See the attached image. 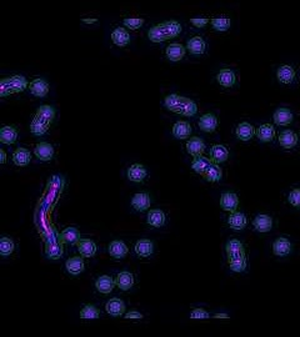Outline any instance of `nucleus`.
Listing matches in <instances>:
<instances>
[{
  "label": "nucleus",
  "instance_id": "f257e3e1",
  "mask_svg": "<svg viewBox=\"0 0 300 337\" xmlns=\"http://www.w3.org/2000/svg\"><path fill=\"white\" fill-rule=\"evenodd\" d=\"M164 107H167L169 111L175 112L181 116H187V118L195 116L198 112V105L195 104V101L185 98V96H180L178 94L168 95L164 100Z\"/></svg>",
  "mask_w": 300,
  "mask_h": 337
},
{
  "label": "nucleus",
  "instance_id": "f03ea898",
  "mask_svg": "<svg viewBox=\"0 0 300 337\" xmlns=\"http://www.w3.org/2000/svg\"><path fill=\"white\" fill-rule=\"evenodd\" d=\"M181 33V25L176 20H168L149 29L148 38L153 43H163L176 38Z\"/></svg>",
  "mask_w": 300,
  "mask_h": 337
},
{
  "label": "nucleus",
  "instance_id": "7ed1b4c3",
  "mask_svg": "<svg viewBox=\"0 0 300 337\" xmlns=\"http://www.w3.org/2000/svg\"><path fill=\"white\" fill-rule=\"evenodd\" d=\"M27 88H29V83L24 77L14 75V77H5L0 83V96L5 98L12 94L23 92Z\"/></svg>",
  "mask_w": 300,
  "mask_h": 337
},
{
  "label": "nucleus",
  "instance_id": "20e7f679",
  "mask_svg": "<svg viewBox=\"0 0 300 337\" xmlns=\"http://www.w3.org/2000/svg\"><path fill=\"white\" fill-rule=\"evenodd\" d=\"M54 118H55V109L50 105H42L40 107H38L35 116H34L36 122L45 125L47 127L50 126Z\"/></svg>",
  "mask_w": 300,
  "mask_h": 337
},
{
  "label": "nucleus",
  "instance_id": "39448f33",
  "mask_svg": "<svg viewBox=\"0 0 300 337\" xmlns=\"http://www.w3.org/2000/svg\"><path fill=\"white\" fill-rule=\"evenodd\" d=\"M220 206L224 211L228 213H235L239 206V199L234 192H224L220 198Z\"/></svg>",
  "mask_w": 300,
  "mask_h": 337
},
{
  "label": "nucleus",
  "instance_id": "423d86ee",
  "mask_svg": "<svg viewBox=\"0 0 300 337\" xmlns=\"http://www.w3.org/2000/svg\"><path fill=\"white\" fill-rule=\"evenodd\" d=\"M293 245L285 237H278L273 243V254L279 258H285L291 252Z\"/></svg>",
  "mask_w": 300,
  "mask_h": 337
},
{
  "label": "nucleus",
  "instance_id": "0eeeda50",
  "mask_svg": "<svg viewBox=\"0 0 300 337\" xmlns=\"http://www.w3.org/2000/svg\"><path fill=\"white\" fill-rule=\"evenodd\" d=\"M108 251H109V255L111 258L116 259V260H120V259H124L125 256L128 255L129 248L123 241L114 240V241H111V243L109 244V246H108Z\"/></svg>",
  "mask_w": 300,
  "mask_h": 337
},
{
  "label": "nucleus",
  "instance_id": "6e6552de",
  "mask_svg": "<svg viewBox=\"0 0 300 337\" xmlns=\"http://www.w3.org/2000/svg\"><path fill=\"white\" fill-rule=\"evenodd\" d=\"M293 119H294L293 112L289 109H286V107H279V109H276L273 115L274 123H275L276 125H279V126L290 125L291 123H293Z\"/></svg>",
  "mask_w": 300,
  "mask_h": 337
},
{
  "label": "nucleus",
  "instance_id": "1a4fd4ad",
  "mask_svg": "<svg viewBox=\"0 0 300 337\" xmlns=\"http://www.w3.org/2000/svg\"><path fill=\"white\" fill-rule=\"evenodd\" d=\"M152 200L148 192H138L131 199V205L137 211H146L150 207Z\"/></svg>",
  "mask_w": 300,
  "mask_h": 337
},
{
  "label": "nucleus",
  "instance_id": "9d476101",
  "mask_svg": "<svg viewBox=\"0 0 300 337\" xmlns=\"http://www.w3.org/2000/svg\"><path fill=\"white\" fill-rule=\"evenodd\" d=\"M105 310H107L108 314L113 317H119L122 315H124L125 312V304L122 299H118V297H114V299H110L109 301L105 305Z\"/></svg>",
  "mask_w": 300,
  "mask_h": 337
},
{
  "label": "nucleus",
  "instance_id": "9b49d317",
  "mask_svg": "<svg viewBox=\"0 0 300 337\" xmlns=\"http://www.w3.org/2000/svg\"><path fill=\"white\" fill-rule=\"evenodd\" d=\"M34 154L42 161H50L54 157V148L48 142H39L34 149Z\"/></svg>",
  "mask_w": 300,
  "mask_h": 337
},
{
  "label": "nucleus",
  "instance_id": "f8f14e48",
  "mask_svg": "<svg viewBox=\"0 0 300 337\" xmlns=\"http://www.w3.org/2000/svg\"><path fill=\"white\" fill-rule=\"evenodd\" d=\"M187 49L193 55H202L206 50V43L202 36H193L188 40Z\"/></svg>",
  "mask_w": 300,
  "mask_h": 337
},
{
  "label": "nucleus",
  "instance_id": "ddd939ff",
  "mask_svg": "<svg viewBox=\"0 0 300 337\" xmlns=\"http://www.w3.org/2000/svg\"><path fill=\"white\" fill-rule=\"evenodd\" d=\"M295 77H297L295 69L290 65H282L276 71V79L279 80V83L285 84V85L293 83Z\"/></svg>",
  "mask_w": 300,
  "mask_h": 337
},
{
  "label": "nucleus",
  "instance_id": "4468645a",
  "mask_svg": "<svg viewBox=\"0 0 300 337\" xmlns=\"http://www.w3.org/2000/svg\"><path fill=\"white\" fill-rule=\"evenodd\" d=\"M65 269L70 275H80L81 272L85 270V262H84L83 256H74V258L69 259L65 262Z\"/></svg>",
  "mask_w": 300,
  "mask_h": 337
},
{
  "label": "nucleus",
  "instance_id": "2eb2a0df",
  "mask_svg": "<svg viewBox=\"0 0 300 337\" xmlns=\"http://www.w3.org/2000/svg\"><path fill=\"white\" fill-rule=\"evenodd\" d=\"M253 226L258 232H269L273 229V219L269 215L260 214L254 219Z\"/></svg>",
  "mask_w": 300,
  "mask_h": 337
},
{
  "label": "nucleus",
  "instance_id": "dca6fc26",
  "mask_svg": "<svg viewBox=\"0 0 300 337\" xmlns=\"http://www.w3.org/2000/svg\"><path fill=\"white\" fill-rule=\"evenodd\" d=\"M229 157V150L226 149V146L220 145H213L210 149V160L213 161V164H223L225 163Z\"/></svg>",
  "mask_w": 300,
  "mask_h": 337
},
{
  "label": "nucleus",
  "instance_id": "f3484780",
  "mask_svg": "<svg viewBox=\"0 0 300 337\" xmlns=\"http://www.w3.org/2000/svg\"><path fill=\"white\" fill-rule=\"evenodd\" d=\"M29 90L36 98H44L49 92V84L44 79H35L29 84Z\"/></svg>",
  "mask_w": 300,
  "mask_h": 337
},
{
  "label": "nucleus",
  "instance_id": "a211bd4d",
  "mask_svg": "<svg viewBox=\"0 0 300 337\" xmlns=\"http://www.w3.org/2000/svg\"><path fill=\"white\" fill-rule=\"evenodd\" d=\"M217 81L224 88H233L237 83V75L232 69H223L218 73Z\"/></svg>",
  "mask_w": 300,
  "mask_h": 337
},
{
  "label": "nucleus",
  "instance_id": "6ab92c4d",
  "mask_svg": "<svg viewBox=\"0 0 300 337\" xmlns=\"http://www.w3.org/2000/svg\"><path fill=\"white\" fill-rule=\"evenodd\" d=\"M126 175H128L129 180L133 181V183H142L146 178L148 171H146L145 166L142 165V164H134L128 168Z\"/></svg>",
  "mask_w": 300,
  "mask_h": 337
},
{
  "label": "nucleus",
  "instance_id": "aec40b11",
  "mask_svg": "<svg viewBox=\"0 0 300 337\" xmlns=\"http://www.w3.org/2000/svg\"><path fill=\"white\" fill-rule=\"evenodd\" d=\"M185 53H187V47L183 46L181 44H178V43H173V44L168 45L167 50H165L167 58L170 61H180L184 58Z\"/></svg>",
  "mask_w": 300,
  "mask_h": 337
},
{
  "label": "nucleus",
  "instance_id": "412c9836",
  "mask_svg": "<svg viewBox=\"0 0 300 337\" xmlns=\"http://www.w3.org/2000/svg\"><path fill=\"white\" fill-rule=\"evenodd\" d=\"M187 151L190 155L195 156H200L205 151V142L204 140L198 138V136H193L188 140L187 142Z\"/></svg>",
  "mask_w": 300,
  "mask_h": 337
},
{
  "label": "nucleus",
  "instance_id": "4be33fe9",
  "mask_svg": "<svg viewBox=\"0 0 300 337\" xmlns=\"http://www.w3.org/2000/svg\"><path fill=\"white\" fill-rule=\"evenodd\" d=\"M225 251L226 255H228V259L237 258V256H244L245 255V248H244L243 243H240L237 239L229 240L225 245Z\"/></svg>",
  "mask_w": 300,
  "mask_h": 337
},
{
  "label": "nucleus",
  "instance_id": "5701e85b",
  "mask_svg": "<svg viewBox=\"0 0 300 337\" xmlns=\"http://www.w3.org/2000/svg\"><path fill=\"white\" fill-rule=\"evenodd\" d=\"M115 285V280H113V278L108 275L100 276L95 281V289L99 292L103 293V295H108V293L111 292L114 290Z\"/></svg>",
  "mask_w": 300,
  "mask_h": 337
},
{
  "label": "nucleus",
  "instance_id": "b1692460",
  "mask_svg": "<svg viewBox=\"0 0 300 337\" xmlns=\"http://www.w3.org/2000/svg\"><path fill=\"white\" fill-rule=\"evenodd\" d=\"M218 126V118L214 114H204L199 120L200 130L204 133H214Z\"/></svg>",
  "mask_w": 300,
  "mask_h": 337
},
{
  "label": "nucleus",
  "instance_id": "393cba45",
  "mask_svg": "<svg viewBox=\"0 0 300 337\" xmlns=\"http://www.w3.org/2000/svg\"><path fill=\"white\" fill-rule=\"evenodd\" d=\"M228 225L232 229H234V230H244L248 225L247 216L241 213H238V211L230 213V215L228 217Z\"/></svg>",
  "mask_w": 300,
  "mask_h": 337
},
{
  "label": "nucleus",
  "instance_id": "a878e982",
  "mask_svg": "<svg viewBox=\"0 0 300 337\" xmlns=\"http://www.w3.org/2000/svg\"><path fill=\"white\" fill-rule=\"evenodd\" d=\"M77 246L81 256L86 259L93 258V256L96 254V250H98L96 244L94 243V241H92V240H80V241L77 244Z\"/></svg>",
  "mask_w": 300,
  "mask_h": 337
},
{
  "label": "nucleus",
  "instance_id": "bb28decb",
  "mask_svg": "<svg viewBox=\"0 0 300 337\" xmlns=\"http://www.w3.org/2000/svg\"><path fill=\"white\" fill-rule=\"evenodd\" d=\"M235 135L241 141H248V140L253 139V136L255 135V127L250 125L249 123H240L237 126Z\"/></svg>",
  "mask_w": 300,
  "mask_h": 337
},
{
  "label": "nucleus",
  "instance_id": "cd10ccee",
  "mask_svg": "<svg viewBox=\"0 0 300 337\" xmlns=\"http://www.w3.org/2000/svg\"><path fill=\"white\" fill-rule=\"evenodd\" d=\"M165 220L167 216L164 214V211L159 210V209H154L148 213V217H146V222L148 225L153 226V228H161L165 225Z\"/></svg>",
  "mask_w": 300,
  "mask_h": 337
},
{
  "label": "nucleus",
  "instance_id": "c85d7f7f",
  "mask_svg": "<svg viewBox=\"0 0 300 337\" xmlns=\"http://www.w3.org/2000/svg\"><path fill=\"white\" fill-rule=\"evenodd\" d=\"M211 165H213V161H211L210 159L200 155V156L194 157L193 163H191V168H193L196 174H200L204 176V174L208 171Z\"/></svg>",
  "mask_w": 300,
  "mask_h": 337
},
{
  "label": "nucleus",
  "instance_id": "c756f323",
  "mask_svg": "<svg viewBox=\"0 0 300 337\" xmlns=\"http://www.w3.org/2000/svg\"><path fill=\"white\" fill-rule=\"evenodd\" d=\"M134 250H135L137 255L140 256V258H149V256L153 255V252H154V244H153L150 240H139V241L135 244Z\"/></svg>",
  "mask_w": 300,
  "mask_h": 337
},
{
  "label": "nucleus",
  "instance_id": "7c9ffc66",
  "mask_svg": "<svg viewBox=\"0 0 300 337\" xmlns=\"http://www.w3.org/2000/svg\"><path fill=\"white\" fill-rule=\"evenodd\" d=\"M60 241L63 244H69V245H75L80 241V232L75 228H66L62 231L60 234Z\"/></svg>",
  "mask_w": 300,
  "mask_h": 337
},
{
  "label": "nucleus",
  "instance_id": "2f4dec72",
  "mask_svg": "<svg viewBox=\"0 0 300 337\" xmlns=\"http://www.w3.org/2000/svg\"><path fill=\"white\" fill-rule=\"evenodd\" d=\"M116 286L119 287L122 291H128L130 290L131 287L134 286V276L133 274L128 271H123L120 274H118L115 278Z\"/></svg>",
  "mask_w": 300,
  "mask_h": 337
},
{
  "label": "nucleus",
  "instance_id": "473e14b6",
  "mask_svg": "<svg viewBox=\"0 0 300 337\" xmlns=\"http://www.w3.org/2000/svg\"><path fill=\"white\" fill-rule=\"evenodd\" d=\"M276 133L273 125L270 124H263L258 127L256 130V136L262 142H270L273 141L275 138Z\"/></svg>",
  "mask_w": 300,
  "mask_h": 337
},
{
  "label": "nucleus",
  "instance_id": "72a5a7b5",
  "mask_svg": "<svg viewBox=\"0 0 300 337\" xmlns=\"http://www.w3.org/2000/svg\"><path fill=\"white\" fill-rule=\"evenodd\" d=\"M18 139V131L14 126H4L0 130V141L6 145H13Z\"/></svg>",
  "mask_w": 300,
  "mask_h": 337
},
{
  "label": "nucleus",
  "instance_id": "f704fd0d",
  "mask_svg": "<svg viewBox=\"0 0 300 337\" xmlns=\"http://www.w3.org/2000/svg\"><path fill=\"white\" fill-rule=\"evenodd\" d=\"M111 40H113L114 44L118 45V46L124 47L130 43V35H129L128 31L125 29H123V28H116L113 33H111Z\"/></svg>",
  "mask_w": 300,
  "mask_h": 337
},
{
  "label": "nucleus",
  "instance_id": "c9c22d12",
  "mask_svg": "<svg viewBox=\"0 0 300 337\" xmlns=\"http://www.w3.org/2000/svg\"><path fill=\"white\" fill-rule=\"evenodd\" d=\"M191 134V126L187 122H178L173 126V135L176 139H187Z\"/></svg>",
  "mask_w": 300,
  "mask_h": 337
},
{
  "label": "nucleus",
  "instance_id": "e433bc0d",
  "mask_svg": "<svg viewBox=\"0 0 300 337\" xmlns=\"http://www.w3.org/2000/svg\"><path fill=\"white\" fill-rule=\"evenodd\" d=\"M278 140H279V144L284 149H291L298 144V135L294 131L285 130L280 134Z\"/></svg>",
  "mask_w": 300,
  "mask_h": 337
},
{
  "label": "nucleus",
  "instance_id": "4c0bfd02",
  "mask_svg": "<svg viewBox=\"0 0 300 337\" xmlns=\"http://www.w3.org/2000/svg\"><path fill=\"white\" fill-rule=\"evenodd\" d=\"M32 160V155H30L29 150L24 148H19L14 151L13 154V161L16 166H27Z\"/></svg>",
  "mask_w": 300,
  "mask_h": 337
},
{
  "label": "nucleus",
  "instance_id": "58836bf2",
  "mask_svg": "<svg viewBox=\"0 0 300 337\" xmlns=\"http://www.w3.org/2000/svg\"><path fill=\"white\" fill-rule=\"evenodd\" d=\"M64 254V247L62 244L58 243H47L45 245V255L50 260H58Z\"/></svg>",
  "mask_w": 300,
  "mask_h": 337
},
{
  "label": "nucleus",
  "instance_id": "ea45409f",
  "mask_svg": "<svg viewBox=\"0 0 300 337\" xmlns=\"http://www.w3.org/2000/svg\"><path fill=\"white\" fill-rule=\"evenodd\" d=\"M228 263L230 266V270L234 272H244L248 266L247 255L244 256H237V258L228 259Z\"/></svg>",
  "mask_w": 300,
  "mask_h": 337
},
{
  "label": "nucleus",
  "instance_id": "a19ab883",
  "mask_svg": "<svg viewBox=\"0 0 300 337\" xmlns=\"http://www.w3.org/2000/svg\"><path fill=\"white\" fill-rule=\"evenodd\" d=\"M204 178L209 183H218V181H220L221 178H223V171H221V168H220V166L218 164H213L208 171L204 174Z\"/></svg>",
  "mask_w": 300,
  "mask_h": 337
},
{
  "label": "nucleus",
  "instance_id": "79ce46f5",
  "mask_svg": "<svg viewBox=\"0 0 300 337\" xmlns=\"http://www.w3.org/2000/svg\"><path fill=\"white\" fill-rule=\"evenodd\" d=\"M99 316L100 312L94 305H85L80 311V317L84 320H96Z\"/></svg>",
  "mask_w": 300,
  "mask_h": 337
},
{
  "label": "nucleus",
  "instance_id": "37998d69",
  "mask_svg": "<svg viewBox=\"0 0 300 337\" xmlns=\"http://www.w3.org/2000/svg\"><path fill=\"white\" fill-rule=\"evenodd\" d=\"M211 27L214 28L217 31H226L230 28V19L228 16H217L211 19Z\"/></svg>",
  "mask_w": 300,
  "mask_h": 337
},
{
  "label": "nucleus",
  "instance_id": "c03bdc74",
  "mask_svg": "<svg viewBox=\"0 0 300 337\" xmlns=\"http://www.w3.org/2000/svg\"><path fill=\"white\" fill-rule=\"evenodd\" d=\"M15 244L10 237H3L0 240V254L3 256H9L14 252Z\"/></svg>",
  "mask_w": 300,
  "mask_h": 337
},
{
  "label": "nucleus",
  "instance_id": "a18cd8bd",
  "mask_svg": "<svg viewBox=\"0 0 300 337\" xmlns=\"http://www.w3.org/2000/svg\"><path fill=\"white\" fill-rule=\"evenodd\" d=\"M144 25V19L142 18H125L124 27L130 30H137Z\"/></svg>",
  "mask_w": 300,
  "mask_h": 337
},
{
  "label": "nucleus",
  "instance_id": "49530a36",
  "mask_svg": "<svg viewBox=\"0 0 300 337\" xmlns=\"http://www.w3.org/2000/svg\"><path fill=\"white\" fill-rule=\"evenodd\" d=\"M49 127H47L45 125L40 124L39 122H36L35 119H33V122H32V124H30V131H32V134L35 136H42L44 135L47 131H48Z\"/></svg>",
  "mask_w": 300,
  "mask_h": 337
},
{
  "label": "nucleus",
  "instance_id": "de8ad7c7",
  "mask_svg": "<svg viewBox=\"0 0 300 337\" xmlns=\"http://www.w3.org/2000/svg\"><path fill=\"white\" fill-rule=\"evenodd\" d=\"M288 201L291 206L300 207V189L291 190L288 195Z\"/></svg>",
  "mask_w": 300,
  "mask_h": 337
},
{
  "label": "nucleus",
  "instance_id": "09e8293b",
  "mask_svg": "<svg viewBox=\"0 0 300 337\" xmlns=\"http://www.w3.org/2000/svg\"><path fill=\"white\" fill-rule=\"evenodd\" d=\"M190 319L194 320H206L210 319V314L204 308H194L190 312Z\"/></svg>",
  "mask_w": 300,
  "mask_h": 337
},
{
  "label": "nucleus",
  "instance_id": "8fccbe9b",
  "mask_svg": "<svg viewBox=\"0 0 300 337\" xmlns=\"http://www.w3.org/2000/svg\"><path fill=\"white\" fill-rule=\"evenodd\" d=\"M190 23L196 28H204L209 23L208 18H193L190 19Z\"/></svg>",
  "mask_w": 300,
  "mask_h": 337
},
{
  "label": "nucleus",
  "instance_id": "3c124183",
  "mask_svg": "<svg viewBox=\"0 0 300 337\" xmlns=\"http://www.w3.org/2000/svg\"><path fill=\"white\" fill-rule=\"evenodd\" d=\"M125 319L128 320H142L143 319V315L138 312V311H130L128 314L125 315Z\"/></svg>",
  "mask_w": 300,
  "mask_h": 337
},
{
  "label": "nucleus",
  "instance_id": "603ef678",
  "mask_svg": "<svg viewBox=\"0 0 300 337\" xmlns=\"http://www.w3.org/2000/svg\"><path fill=\"white\" fill-rule=\"evenodd\" d=\"M0 163L1 164H5L6 163V154L4 150H0Z\"/></svg>",
  "mask_w": 300,
  "mask_h": 337
},
{
  "label": "nucleus",
  "instance_id": "864d4df0",
  "mask_svg": "<svg viewBox=\"0 0 300 337\" xmlns=\"http://www.w3.org/2000/svg\"><path fill=\"white\" fill-rule=\"evenodd\" d=\"M215 319H229V316L226 314H217L214 315Z\"/></svg>",
  "mask_w": 300,
  "mask_h": 337
},
{
  "label": "nucleus",
  "instance_id": "5fc2aeb1",
  "mask_svg": "<svg viewBox=\"0 0 300 337\" xmlns=\"http://www.w3.org/2000/svg\"><path fill=\"white\" fill-rule=\"evenodd\" d=\"M84 23H96V19H83Z\"/></svg>",
  "mask_w": 300,
  "mask_h": 337
}]
</instances>
